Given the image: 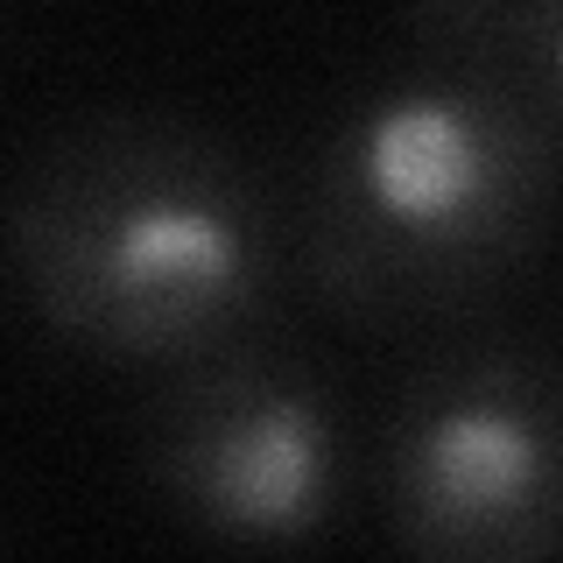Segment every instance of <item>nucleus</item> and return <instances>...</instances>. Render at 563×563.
<instances>
[{
    "instance_id": "4",
    "label": "nucleus",
    "mask_w": 563,
    "mask_h": 563,
    "mask_svg": "<svg viewBox=\"0 0 563 563\" xmlns=\"http://www.w3.org/2000/svg\"><path fill=\"white\" fill-rule=\"evenodd\" d=\"M134 451L169 521L240 556L310 550L352 493L339 380L268 331L169 366Z\"/></svg>"
},
{
    "instance_id": "5",
    "label": "nucleus",
    "mask_w": 563,
    "mask_h": 563,
    "mask_svg": "<svg viewBox=\"0 0 563 563\" xmlns=\"http://www.w3.org/2000/svg\"><path fill=\"white\" fill-rule=\"evenodd\" d=\"M422 35H437V49L515 70L528 99L563 134V0H542V8H444L422 14Z\"/></svg>"
},
{
    "instance_id": "2",
    "label": "nucleus",
    "mask_w": 563,
    "mask_h": 563,
    "mask_svg": "<svg viewBox=\"0 0 563 563\" xmlns=\"http://www.w3.org/2000/svg\"><path fill=\"white\" fill-rule=\"evenodd\" d=\"M563 205V134L486 57L430 49L324 120L289 211L296 275L352 324H437L515 289Z\"/></svg>"
},
{
    "instance_id": "1",
    "label": "nucleus",
    "mask_w": 563,
    "mask_h": 563,
    "mask_svg": "<svg viewBox=\"0 0 563 563\" xmlns=\"http://www.w3.org/2000/svg\"><path fill=\"white\" fill-rule=\"evenodd\" d=\"M0 261L57 345L148 374L254 339L296 275L268 169L155 106H99L29 141L0 190Z\"/></svg>"
},
{
    "instance_id": "3",
    "label": "nucleus",
    "mask_w": 563,
    "mask_h": 563,
    "mask_svg": "<svg viewBox=\"0 0 563 563\" xmlns=\"http://www.w3.org/2000/svg\"><path fill=\"white\" fill-rule=\"evenodd\" d=\"M374 507L401 563H563V352H422L374 422Z\"/></svg>"
}]
</instances>
